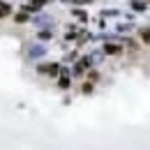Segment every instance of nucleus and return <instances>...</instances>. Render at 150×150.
Listing matches in <instances>:
<instances>
[{"label": "nucleus", "mask_w": 150, "mask_h": 150, "mask_svg": "<svg viewBox=\"0 0 150 150\" xmlns=\"http://www.w3.org/2000/svg\"><path fill=\"white\" fill-rule=\"evenodd\" d=\"M141 39H143L146 44H150V30H141Z\"/></svg>", "instance_id": "1"}, {"label": "nucleus", "mask_w": 150, "mask_h": 150, "mask_svg": "<svg viewBox=\"0 0 150 150\" xmlns=\"http://www.w3.org/2000/svg\"><path fill=\"white\" fill-rule=\"evenodd\" d=\"M106 51H109V53H115V51H118V46H113V44H109V46H106Z\"/></svg>", "instance_id": "2"}]
</instances>
